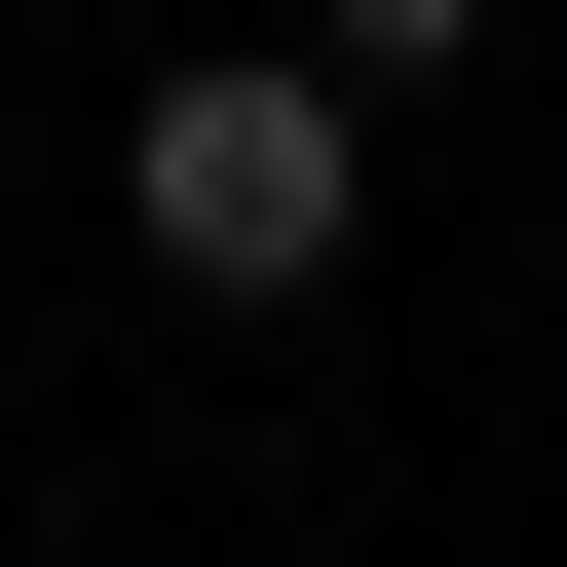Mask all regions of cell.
<instances>
[{
    "label": "cell",
    "mask_w": 567,
    "mask_h": 567,
    "mask_svg": "<svg viewBox=\"0 0 567 567\" xmlns=\"http://www.w3.org/2000/svg\"><path fill=\"white\" fill-rule=\"evenodd\" d=\"M341 189H379V152H341V39H303V76H152V152H114V227L189 265V303H303Z\"/></svg>",
    "instance_id": "1"
},
{
    "label": "cell",
    "mask_w": 567,
    "mask_h": 567,
    "mask_svg": "<svg viewBox=\"0 0 567 567\" xmlns=\"http://www.w3.org/2000/svg\"><path fill=\"white\" fill-rule=\"evenodd\" d=\"M303 39H341V76H454V39H492V0H303Z\"/></svg>",
    "instance_id": "2"
}]
</instances>
